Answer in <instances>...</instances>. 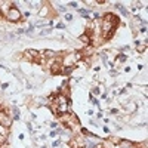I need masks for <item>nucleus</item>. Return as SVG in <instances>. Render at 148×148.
<instances>
[{"instance_id": "f257e3e1", "label": "nucleus", "mask_w": 148, "mask_h": 148, "mask_svg": "<svg viewBox=\"0 0 148 148\" xmlns=\"http://www.w3.org/2000/svg\"><path fill=\"white\" fill-rule=\"evenodd\" d=\"M119 25V18L113 14H107L104 24H102V30H104V37L105 39H111L113 34L116 33V28Z\"/></svg>"}, {"instance_id": "f03ea898", "label": "nucleus", "mask_w": 148, "mask_h": 148, "mask_svg": "<svg viewBox=\"0 0 148 148\" xmlns=\"http://www.w3.org/2000/svg\"><path fill=\"white\" fill-rule=\"evenodd\" d=\"M8 18H9V21H12V22H18V21L21 19V12L18 10V8H16L15 5H12V8L9 9Z\"/></svg>"}, {"instance_id": "7ed1b4c3", "label": "nucleus", "mask_w": 148, "mask_h": 148, "mask_svg": "<svg viewBox=\"0 0 148 148\" xmlns=\"http://www.w3.org/2000/svg\"><path fill=\"white\" fill-rule=\"evenodd\" d=\"M58 111H59V114H65L68 111V101L62 96L58 99Z\"/></svg>"}, {"instance_id": "20e7f679", "label": "nucleus", "mask_w": 148, "mask_h": 148, "mask_svg": "<svg viewBox=\"0 0 148 148\" xmlns=\"http://www.w3.org/2000/svg\"><path fill=\"white\" fill-rule=\"evenodd\" d=\"M10 125H12V120H10V117L8 116V113H5V111H0V126L9 127Z\"/></svg>"}, {"instance_id": "39448f33", "label": "nucleus", "mask_w": 148, "mask_h": 148, "mask_svg": "<svg viewBox=\"0 0 148 148\" xmlns=\"http://www.w3.org/2000/svg\"><path fill=\"white\" fill-rule=\"evenodd\" d=\"M61 70H62V65H61V62H53L51 65V73L52 74H59Z\"/></svg>"}, {"instance_id": "423d86ee", "label": "nucleus", "mask_w": 148, "mask_h": 148, "mask_svg": "<svg viewBox=\"0 0 148 148\" xmlns=\"http://www.w3.org/2000/svg\"><path fill=\"white\" fill-rule=\"evenodd\" d=\"M116 8H117V9H119V10H120V12H121V14L125 15V16H129V12H127L125 8H123V5H120V3H116Z\"/></svg>"}, {"instance_id": "0eeeda50", "label": "nucleus", "mask_w": 148, "mask_h": 148, "mask_svg": "<svg viewBox=\"0 0 148 148\" xmlns=\"http://www.w3.org/2000/svg\"><path fill=\"white\" fill-rule=\"evenodd\" d=\"M25 53H27L28 58H37V56H39V52H37V51H31V49H30V51H27Z\"/></svg>"}, {"instance_id": "6e6552de", "label": "nucleus", "mask_w": 148, "mask_h": 148, "mask_svg": "<svg viewBox=\"0 0 148 148\" xmlns=\"http://www.w3.org/2000/svg\"><path fill=\"white\" fill-rule=\"evenodd\" d=\"M43 55H45L46 58H47V56L51 58V56H53V51H45V52H43Z\"/></svg>"}, {"instance_id": "1a4fd4ad", "label": "nucleus", "mask_w": 148, "mask_h": 148, "mask_svg": "<svg viewBox=\"0 0 148 148\" xmlns=\"http://www.w3.org/2000/svg\"><path fill=\"white\" fill-rule=\"evenodd\" d=\"M82 133H84V135H89V136H92V133H90L89 130H86V129H82Z\"/></svg>"}, {"instance_id": "9d476101", "label": "nucleus", "mask_w": 148, "mask_h": 148, "mask_svg": "<svg viewBox=\"0 0 148 148\" xmlns=\"http://www.w3.org/2000/svg\"><path fill=\"white\" fill-rule=\"evenodd\" d=\"M49 33H51V30H43L40 34H42V36H45V34H49Z\"/></svg>"}, {"instance_id": "9b49d317", "label": "nucleus", "mask_w": 148, "mask_h": 148, "mask_svg": "<svg viewBox=\"0 0 148 148\" xmlns=\"http://www.w3.org/2000/svg\"><path fill=\"white\" fill-rule=\"evenodd\" d=\"M65 19H67V21H71V19H73V16H71V15H67V16H65Z\"/></svg>"}, {"instance_id": "f8f14e48", "label": "nucleus", "mask_w": 148, "mask_h": 148, "mask_svg": "<svg viewBox=\"0 0 148 148\" xmlns=\"http://www.w3.org/2000/svg\"><path fill=\"white\" fill-rule=\"evenodd\" d=\"M70 6H73V8H77V3H76V2H73V3H70Z\"/></svg>"}]
</instances>
